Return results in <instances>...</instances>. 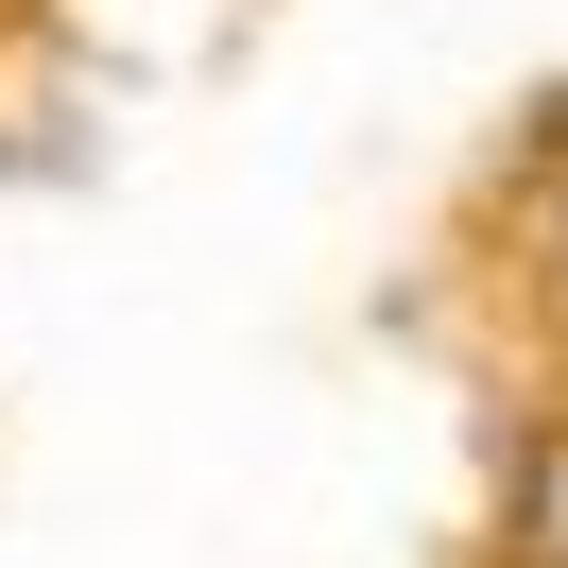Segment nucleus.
I'll list each match as a JSON object with an SVG mask.
<instances>
[{"label": "nucleus", "mask_w": 568, "mask_h": 568, "mask_svg": "<svg viewBox=\"0 0 568 568\" xmlns=\"http://www.w3.org/2000/svg\"><path fill=\"white\" fill-rule=\"evenodd\" d=\"M517 568H568V430L534 448V483H517Z\"/></svg>", "instance_id": "obj_1"}]
</instances>
